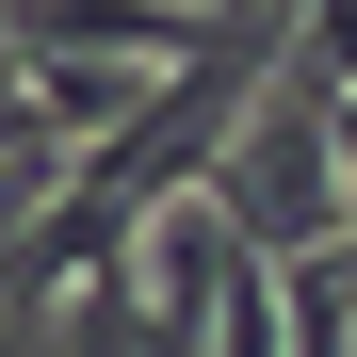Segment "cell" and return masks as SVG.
<instances>
[{
	"label": "cell",
	"mask_w": 357,
	"mask_h": 357,
	"mask_svg": "<svg viewBox=\"0 0 357 357\" xmlns=\"http://www.w3.org/2000/svg\"><path fill=\"white\" fill-rule=\"evenodd\" d=\"M325 146H341V178H357V82H325Z\"/></svg>",
	"instance_id": "7a4b0ae2"
},
{
	"label": "cell",
	"mask_w": 357,
	"mask_h": 357,
	"mask_svg": "<svg viewBox=\"0 0 357 357\" xmlns=\"http://www.w3.org/2000/svg\"><path fill=\"white\" fill-rule=\"evenodd\" d=\"M309 49H325V82H357V0H309Z\"/></svg>",
	"instance_id": "6da1fadb"
}]
</instances>
